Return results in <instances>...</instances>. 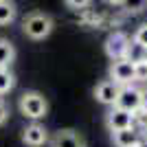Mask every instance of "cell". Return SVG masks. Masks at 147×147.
Returning a JSON list of instances; mask_svg holds the SVG:
<instances>
[{"label":"cell","mask_w":147,"mask_h":147,"mask_svg":"<svg viewBox=\"0 0 147 147\" xmlns=\"http://www.w3.org/2000/svg\"><path fill=\"white\" fill-rule=\"evenodd\" d=\"M53 26H55L53 18L49 13H42V11H33L22 20V31L31 40H44V37H49L53 33Z\"/></svg>","instance_id":"obj_1"},{"label":"cell","mask_w":147,"mask_h":147,"mask_svg":"<svg viewBox=\"0 0 147 147\" xmlns=\"http://www.w3.org/2000/svg\"><path fill=\"white\" fill-rule=\"evenodd\" d=\"M18 108H20V114H24L26 119L31 121H40L49 114V101L42 92H35V90H29L24 92L18 101Z\"/></svg>","instance_id":"obj_2"},{"label":"cell","mask_w":147,"mask_h":147,"mask_svg":"<svg viewBox=\"0 0 147 147\" xmlns=\"http://www.w3.org/2000/svg\"><path fill=\"white\" fill-rule=\"evenodd\" d=\"M108 79L114 81L117 86H129L134 84V64L127 59H117L108 68Z\"/></svg>","instance_id":"obj_3"},{"label":"cell","mask_w":147,"mask_h":147,"mask_svg":"<svg viewBox=\"0 0 147 147\" xmlns=\"http://www.w3.org/2000/svg\"><path fill=\"white\" fill-rule=\"evenodd\" d=\"M127 46H129V35L123 33V31H114V33H110L108 40H105V55L110 57L112 61L125 59Z\"/></svg>","instance_id":"obj_4"},{"label":"cell","mask_w":147,"mask_h":147,"mask_svg":"<svg viewBox=\"0 0 147 147\" xmlns=\"http://www.w3.org/2000/svg\"><path fill=\"white\" fill-rule=\"evenodd\" d=\"M49 147H86V138L77 129H57L53 136H49Z\"/></svg>","instance_id":"obj_5"},{"label":"cell","mask_w":147,"mask_h":147,"mask_svg":"<svg viewBox=\"0 0 147 147\" xmlns=\"http://www.w3.org/2000/svg\"><path fill=\"white\" fill-rule=\"evenodd\" d=\"M114 105L121 108V110H127V112L138 110V108H141V88L132 86V84H129V86H121Z\"/></svg>","instance_id":"obj_6"},{"label":"cell","mask_w":147,"mask_h":147,"mask_svg":"<svg viewBox=\"0 0 147 147\" xmlns=\"http://www.w3.org/2000/svg\"><path fill=\"white\" fill-rule=\"evenodd\" d=\"M22 143L26 147H44L49 143V129L44 127L42 123L33 121L31 125H26L22 129Z\"/></svg>","instance_id":"obj_7"},{"label":"cell","mask_w":147,"mask_h":147,"mask_svg":"<svg viewBox=\"0 0 147 147\" xmlns=\"http://www.w3.org/2000/svg\"><path fill=\"white\" fill-rule=\"evenodd\" d=\"M105 125L110 132H119V129L132 127V112L121 110L117 105H110V110L105 114Z\"/></svg>","instance_id":"obj_8"},{"label":"cell","mask_w":147,"mask_h":147,"mask_svg":"<svg viewBox=\"0 0 147 147\" xmlns=\"http://www.w3.org/2000/svg\"><path fill=\"white\" fill-rule=\"evenodd\" d=\"M119 88L114 81L110 79H103V81H99L97 86H94V90H92V94H94V99H97L99 103H103V105H114V101H117L119 97Z\"/></svg>","instance_id":"obj_9"},{"label":"cell","mask_w":147,"mask_h":147,"mask_svg":"<svg viewBox=\"0 0 147 147\" xmlns=\"http://www.w3.org/2000/svg\"><path fill=\"white\" fill-rule=\"evenodd\" d=\"M141 141H143L141 132L134 127H125V129H119V132H112L114 147H136Z\"/></svg>","instance_id":"obj_10"},{"label":"cell","mask_w":147,"mask_h":147,"mask_svg":"<svg viewBox=\"0 0 147 147\" xmlns=\"http://www.w3.org/2000/svg\"><path fill=\"white\" fill-rule=\"evenodd\" d=\"M13 61H16V46L9 40L0 37V68H11Z\"/></svg>","instance_id":"obj_11"},{"label":"cell","mask_w":147,"mask_h":147,"mask_svg":"<svg viewBox=\"0 0 147 147\" xmlns=\"http://www.w3.org/2000/svg\"><path fill=\"white\" fill-rule=\"evenodd\" d=\"M18 16V9H16V2L11 0H0V26L11 24Z\"/></svg>","instance_id":"obj_12"},{"label":"cell","mask_w":147,"mask_h":147,"mask_svg":"<svg viewBox=\"0 0 147 147\" xmlns=\"http://www.w3.org/2000/svg\"><path fill=\"white\" fill-rule=\"evenodd\" d=\"M16 86V75L9 70V68H0V97L11 92Z\"/></svg>","instance_id":"obj_13"},{"label":"cell","mask_w":147,"mask_h":147,"mask_svg":"<svg viewBox=\"0 0 147 147\" xmlns=\"http://www.w3.org/2000/svg\"><path fill=\"white\" fill-rule=\"evenodd\" d=\"M132 127L138 129V132L147 129V110L145 108H138V110L132 112Z\"/></svg>","instance_id":"obj_14"},{"label":"cell","mask_w":147,"mask_h":147,"mask_svg":"<svg viewBox=\"0 0 147 147\" xmlns=\"http://www.w3.org/2000/svg\"><path fill=\"white\" fill-rule=\"evenodd\" d=\"M134 81H145L147 84V57L134 61Z\"/></svg>","instance_id":"obj_15"},{"label":"cell","mask_w":147,"mask_h":147,"mask_svg":"<svg viewBox=\"0 0 147 147\" xmlns=\"http://www.w3.org/2000/svg\"><path fill=\"white\" fill-rule=\"evenodd\" d=\"M132 42H136L141 49H145L147 51V22L145 24H141L138 29L134 31V35H132Z\"/></svg>","instance_id":"obj_16"},{"label":"cell","mask_w":147,"mask_h":147,"mask_svg":"<svg viewBox=\"0 0 147 147\" xmlns=\"http://www.w3.org/2000/svg\"><path fill=\"white\" fill-rule=\"evenodd\" d=\"M147 0H123L121 5H125V9H132V11H141L143 7H145Z\"/></svg>","instance_id":"obj_17"},{"label":"cell","mask_w":147,"mask_h":147,"mask_svg":"<svg viewBox=\"0 0 147 147\" xmlns=\"http://www.w3.org/2000/svg\"><path fill=\"white\" fill-rule=\"evenodd\" d=\"M70 9H84V7H88L92 2V0H64Z\"/></svg>","instance_id":"obj_18"},{"label":"cell","mask_w":147,"mask_h":147,"mask_svg":"<svg viewBox=\"0 0 147 147\" xmlns=\"http://www.w3.org/2000/svg\"><path fill=\"white\" fill-rule=\"evenodd\" d=\"M9 119V108H7V103L5 101H0V125Z\"/></svg>","instance_id":"obj_19"},{"label":"cell","mask_w":147,"mask_h":147,"mask_svg":"<svg viewBox=\"0 0 147 147\" xmlns=\"http://www.w3.org/2000/svg\"><path fill=\"white\" fill-rule=\"evenodd\" d=\"M141 108H145V110H147V86L141 90Z\"/></svg>","instance_id":"obj_20"},{"label":"cell","mask_w":147,"mask_h":147,"mask_svg":"<svg viewBox=\"0 0 147 147\" xmlns=\"http://www.w3.org/2000/svg\"><path fill=\"white\" fill-rule=\"evenodd\" d=\"M105 2H110V5H121L123 0H105Z\"/></svg>","instance_id":"obj_21"},{"label":"cell","mask_w":147,"mask_h":147,"mask_svg":"<svg viewBox=\"0 0 147 147\" xmlns=\"http://www.w3.org/2000/svg\"><path fill=\"white\" fill-rule=\"evenodd\" d=\"M136 147H147V141H141V143H138Z\"/></svg>","instance_id":"obj_22"},{"label":"cell","mask_w":147,"mask_h":147,"mask_svg":"<svg viewBox=\"0 0 147 147\" xmlns=\"http://www.w3.org/2000/svg\"><path fill=\"white\" fill-rule=\"evenodd\" d=\"M141 136H143V141H147V129H145V132H141Z\"/></svg>","instance_id":"obj_23"}]
</instances>
